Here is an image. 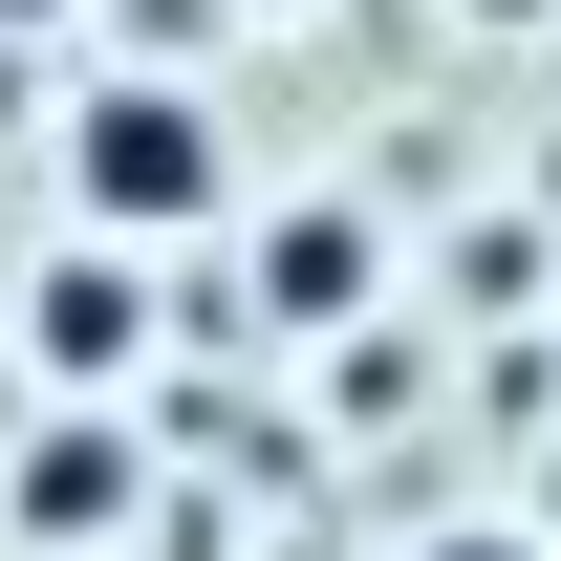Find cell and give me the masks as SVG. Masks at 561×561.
Instances as JSON below:
<instances>
[{
	"mask_svg": "<svg viewBox=\"0 0 561 561\" xmlns=\"http://www.w3.org/2000/svg\"><path fill=\"white\" fill-rule=\"evenodd\" d=\"M66 22H87V0H0V44H66Z\"/></svg>",
	"mask_w": 561,
	"mask_h": 561,
	"instance_id": "cell-6",
	"label": "cell"
},
{
	"mask_svg": "<svg viewBox=\"0 0 561 561\" xmlns=\"http://www.w3.org/2000/svg\"><path fill=\"white\" fill-rule=\"evenodd\" d=\"M367 280H389L367 195H302V216H260V324H280V346H324V324H367Z\"/></svg>",
	"mask_w": 561,
	"mask_h": 561,
	"instance_id": "cell-3",
	"label": "cell"
},
{
	"mask_svg": "<svg viewBox=\"0 0 561 561\" xmlns=\"http://www.w3.org/2000/svg\"><path fill=\"white\" fill-rule=\"evenodd\" d=\"M44 173H66V238H216L238 216V130H216V87L195 66H108L44 108Z\"/></svg>",
	"mask_w": 561,
	"mask_h": 561,
	"instance_id": "cell-1",
	"label": "cell"
},
{
	"mask_svg": "<svg viewBox=\"0 0 561 561\" xmlns=\"http://www.w3.org/2000/svg\"><path fill=\"white\" fill-rule=\"evenodd\" d=\"M130 238H66V260H44V280H22V367H66V389H87V411H108V389H130V367H151V302H130Z\"/></svg>",
	"mask_w": 561,
	"mask_h": 561,
	"instance_id": "cell-2",
	"label": "cell"
},
{
	"mask_svg": "<svg viewBox=\"0 0 561 561\" xmlns=\"http://www.w3.org/2000/svg\"><path fill=\"white\" fill-rule=\"evenodd\" d=\"M0 518H22V540H108V518H130V411H44L22 432V476H0Z\"/></svg>",
	"mask_w": 561,
	"mask_h": 561,
	"instance_id": "cell-4",
	"label": "cell"
},
{
	"mask_svg": "<svg viewBox=\"0 0 561 561\" xmlns=\"http://www.w3.org/2000/svg\"><path fill=\"white\" fill-rule=\"evenodd\" d=\"M411 561H561V540H540V518H518V496H496V518H432Z\"/></svg>",
	"mask_w": 561,
	"mask_h": 561,
	"instance_id": "cell-5",
	"label": "cell"
},
{
	"mask_svg": "<svg viewBox=\"0 0 561 561\" xmlns=\"http://www.w3.org/2000/svg\"><path fill=\"white\" fill-rule=\"evenodd\" d=\"M518 518H540V540H561V454H540V496H518Z\"/></svg>",
	"mask_w": 561,
	"mask_h": 561,
	"instance_id": "cell-7",
	"label": "cell"
}]
</instances>
